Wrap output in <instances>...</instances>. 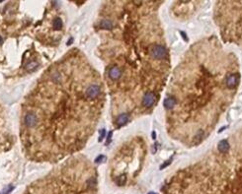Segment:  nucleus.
<instances>
[{"mask_svg":"<svg viewBox=\"0 0 242 194\" xmlns=\"http://www.w3.org/2000/svg\"><path fill=\"white\" fill-rule=\"evenodd\" d=\"M128 121H129V115L126 113H122L118 116V118L116 120V124L118 127H121V126L125 125Z\"/></svg>","mask_w":242,"mask_h":194,"instance_id":"7","label":"nucleus"},{"mask_svg":"<svg viewBox=\"0 0 242 194\" xmlns=\"http://www.w3.org/2000/svg\"><path fill=\"white\" fill-rule=\"evenodd\" d=\"M37 67H38V63H37V62H30L26 66V69L28 70V71H32V70L37 68Z\"/></svg>","mask_w":242,"mask_h":194,"instance_id":"14","label":"nucleus"},{"mask_svg":"<svg viewBox=\"0 0 242 194\" xmlns=\"http://www.w3.org/2000/svg\"><path fill=\"white\" fill-rule=\"evenodd\" d=\"M100 26H101V28H102V29L111 30L112 28H113V23H112V22L110 21V20H108V19H104V20L101 21Z\"/></svg>","mask_w":242,"mask_h":194,"instance_id":"10","label":"nucleus"},{"mask_svg":"<svg viewBox=\"0 0 242 194\" xmlns=\"http://www.w3.org/2000/svg\"><path fill=\"white\" fill-rule=\"evenodd\" d=\"M176 105V100L175 98L173 97H169L167 99L164 100V106L167 109H171L174 108V106Z\"/></svg>","mask_w":242,"mask_h":194,"instance_id":"8","label":"nucleus"},{"mask_svg":"<svg viewBox=\"0 0 242 194\" xmlns=\"http://www.w3.org/2000/svg\"><path fill=\"white\" fill-rule=\"evenodd\" d=\"M148 194H156V193H154V192H149Z\"/></svg>","mask_w":242,"mask_h":194,"instance_id":"20","label":"nucleus"},{"mask_svg":"<svg viewBox=\"0 0 242 194\" xmlns=\"http://www.w3.org/2000/svg\"><path fill=\"white\" fill-rule=\"evenodd\" d=\"M111 136H112V132H110L109 135H108V140H107V143L110 142V140H111Z\"/></svg>","mask_w":242,"mask_h":194,"instance_id":"17","label":"nucleus"},{"mask_svg":"<svg viewBox=\"0 0 242 194\" xmlns=\"http://www.w3.org/2000/svg\"><path fill=\"white\" fill-rule=\"evenodd\" d=\"M126 174H122V175H120L119 178H117V183L119 185H124L126 183Z\"/></svg>","mask_w":242,"mask_h":194,"instance_id":"13","label":"nucleus"},{"mask_svg":"<svg viewBox=\"0 0 242 194\" xmlns=\"http://www.w3.org/2000/svg\"><path fill=\"white\" fill-rule=\"evenodd\" d=\"M150 55L152 56L155 59H163L167 56V50L164 46H159V44H155V46H152L149 50Z\"/></svg>","mask_w":242,"mask_h":194,"instance_id":"1","label":"nucleus"},{"mask_svg":"<svg viewBox=\"0 0 242 194\" xmlns=\"http://www.w3.org/2000/svg\"><path fill=\"white\" fill-rule=\"evenodd\" d=\"M171 162H172V160H169L168 162H165L164 164H163V165H161V168H164L165 167H167L168 165H170V164H171Z\"/></svg>","mask_w":242,"mask_h":194,"instance_id":"15","label":"nucleus"},{"mask_svg":"<svg viewBox=\"0 0 242 194\" xmlns=\"http://www.w3.org/2000/svg\"><path fill=\"white\" fill-rule=\"evenodd\" d=\"M100 92H101L100 87L98 86V85H96V84H92V85H90V86L87 87L85 95H86L87 99L94 100V99H96L98 96L100 95Z\"/></svg>","mask_w":242,"mask_h":194,"instance_id":"2","label":"nucleus"},{"mask_svg":"<svg viewBox=\"0 0 242 194\" xmlns=\"http://www.w3.org/2000/svg\"><path fill=\"white\" fill-rule=\"evenodd\" d=\"M1 43H2V38L0 36V44H1Z\"/></svg>","mask_w":242,"mask_h":194,"instance_id":"19","label":"nucleus"},{"mask_svg":"<svg viewBox=\"0 0 242 194\" xmlns=\"http://www.w3.org/2000/svg\"><path fill=\"white\" fill-rule=\"evenodd\" d=\"M155 102V95L152 92H147L146 94L143 96L142 99V105L145 108H150L152 106V105Z\"/></svg>","mask_w":242,"mask_h":194,"instance_id":"4","label":"nucleus"},{"mask_svg":"<svg viewBox=\"0 0 242 194\" xmlns=\"http://www.w3.org/2000/svg\"><path fill=\"white\" fill-rule=\"evenodd\" d=\"M237 83H238V77L236 75H230L226 78L225 84H226L227 88H229V89L234 88V87L237 85Z\"/></svg>","mask_w":242,"mask_h":194,"instance_id":"6","label":"nucleus"},{"mask_svg":"<svg viewBox=\"0 0 242 194\" xmlns=\"http://www.w3.org/2000/svg\"><path fill=\"white\" fill-rule=\"evenodd\" d=\"M24 121H25V125H26V127L28 128H34L35 126L38 124V116H37V114L35 112H27L26 115H25V118H24Z\"/></svg>","mask_w":242,"mask_h":194,"instance_id":"3","label":"nucleus"},{"mask_svg":"<svg viewBox=\"0 0 242 194\" xmlns=\"http://www.w3.org/2000/svg\"><path fill=\"white\" fill-rule=\"evenodd\" d=\"M110 79L112 80H118L121 78V76H122V71H121V69L119 67L117 66H113L111 67L109 70V73H108Z\"/></svg>","mask_w":242,"mask_h":194,"instance_id":"5","label":"nucleus"},{"mask_svg":"<svg viewBox=\"0 0 242 194\" xmlns=\"http://www.w3.org/2000/svg\"><path fill=\"white\" fill-rule=\"evenodd\" d=\"M218 149L219 152H221V153H225V152L228 151V149H229L228 142H227L226 140H221V141L218 143Z\"/></svg>","mask_w":242,"mask_h":194,"instance_id":"9","label":"nucleus"},{"mask_svg":"<svg viewBox=\"0 0 242 194\" xmlns=\"http://www.w3.org/2000/svg\"><path fill=\"white\" fill-rule=\"evenodd\" d=\"M63 24H62V21H61V19L60 17H57V18L55 19V21H53V29L55 30H61V28H62Z\"/></svg>","mask_w":242,"mask_h":194,"instance_id":"11","label":"nucleus"},{"mask_svg":"<svg viewBox=\"0 0 242 194\" xmlns=\"http://www.w3.org/2000/svg\"><path fill=\"white\" fill-rule=\"evenodd\" d=\"M181 34H182V36H183V38H184V39H185V40H186V41H187V38H186V36H185V34H184V33H183V32H182Z\"/></svg>","mask_w":242,"mask_h":194,"instance_id":"18","label":"nucleus"},{"mask_svg":"<svg viewBox=\"0 0 242 194\" xmlns=\"http://www.w3.org/2000/svg\"><path fill=\"white\" fill-rule=\"evenodd\" d=\"M203 136H204V131H203V130H199L198 133L195 135V138H194V143H195V144H199V143H201V141L203 140Z\"/></svg>","mask_w":242,"mask_h":194,"instance_id":"12","label":"nucleus"},{"mask_svg":"<svg viewBox=\"0 0 242 194\" xmlns=\"http://www.w3.org/2000/svg\"><path fill=\"white\" fill-rule=\"evenodd\" d=\"M104 136H105V129H104V130H102V131H101V137H100V139H99L100 141H101V140L103 139V137H104Z\"/></svg>","mask_w":242,"mask_h":194,"instance_id":"16","label":"nucleus"}]
</instances>
